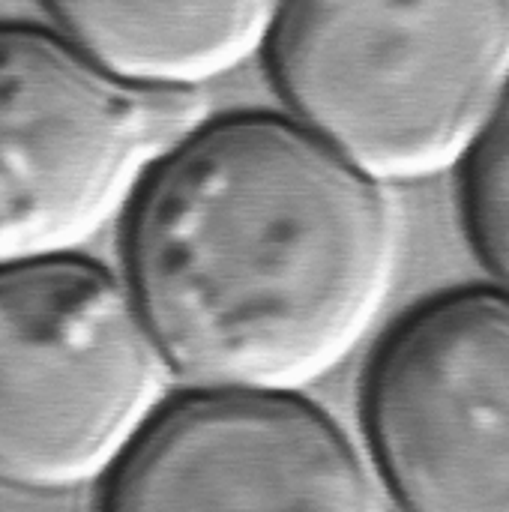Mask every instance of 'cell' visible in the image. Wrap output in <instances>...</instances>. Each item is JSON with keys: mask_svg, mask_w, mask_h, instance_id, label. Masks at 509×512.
I'll list each match as a JSON object with an SVG mask.
<instances>
[{"mask_svg": "<svg viewBox=\"0 0 509 512\" xmlns=\"http://www.w3.org/2000/svg\"><path fill=\"white\" fill-rule=\"evenodd\" d=\"M132 297L162 360L198 387L303 390L372 330L396 267L387 198L312 129L207 123L144 180Z\"/></svg>", "mask_w": 509, "mask_h": 512, "instance_id": "cell-1", "label": "cell"}, {"mask_svg": "<svg viewBox=\"0 0 509 512\" xmlns=\"http://www.w3.org/2000/svg\"><path fill=\"white\" fill-rule=\"evenodd\" d=\"M195 90L129 84L33 24H0V267L72 255L186 138Z\"/></svg>", "mask_w": 509, "mask_h": 512, "instance_id": "cell-4", "label": "cell"}, {"mask_svg": "<svg viewBox=\"0 0 509 512\" xmlns=\"http://www.w3.org/2000/svg\"><path fill=\"white\" fill-rule=\"evenodd\" d=\"M282 0H45L66 39L111 75L195 90L246 63Z\"/></svg>", "mask_w": 509, "mask_h": 512, "instance_id": "cell-7", "label": "cell"}, {"mask_svg": "<svg viewBox=\"0 0 509 512\" xmlns=\"http://www.w3.org/2000/svg\"><path fill=\"white\" fill-rule=\"evenodd\" d=\"M465 216L477 252L509 282V84L471 147Z\"/></svg>", "mask_w": 509, "mask_h": 512, "instance_id": "cell-8", "label": "cell"}, {"mask_svg": "<svg viewBox=\"0 0 509 512\" xmlns=\"http://www.w3.org/2000/svg\"><path fill=\"white\" fill-rule=\"evenodd\" d=\"M369 438L396 501L420 512H509V294L459 291L381 348Z\"/></svg>", "mask_w": 509, "mask_h": 512, "instance_id": "cell-5", "label": "cell"}, {"mask_svg": "<svg viewBox=\"0 0 509 512\" xmlns=\"http://www.w3.org/2000/svg\"><path fill=\"white\" fill-rule=\"evenodd\" d=\"M378 507L342 429L285 390L210 387L153 417L111 471L105 510Z\"/></svg>", "mask_w": 509, "mask_h": 512, "instance_id": "cell-6", "label": "cell"}, {"mask_svg": "<svg viewBox=\"0 0 509 512\" xmlns=\"http://www.w3.org/2000/svg\"><path fill=\"white\" fill-rule=\"evenodd\" d=\"M291 111L375 180L447 171L509 75V0H282L267 36Z\"/></svg>", "mask_w": 509, "mask_h": 512, "instance_id": "cell-2", "label": "cell"}, {"mask_svg": "<svg viewBox=\"0 0 509 512\" xmlns=\"http://www.w3.org/2000/svg\"><path fill=\"white\" fill-rule=\"evenodd\" d=\"M159 345L99 264L0 267V483L75 492L111 474L162 399Z\"/></svg>", "mask_w": 509, "mask_h": 512, "instance_id": "cell-3", "label": "cell"}]
</instances>
